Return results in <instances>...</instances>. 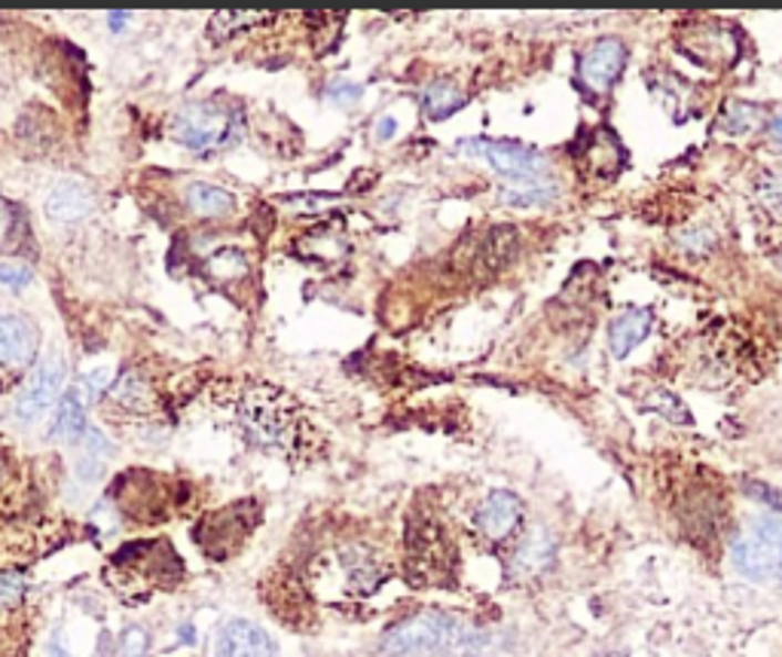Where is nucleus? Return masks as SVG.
<instances>
[{
  "mask_svg": "<svg viewBox=\"0 0 782 657\" xmlns=\"http://www.w3.org/2000/svg\"><path fill=\"white\" fill-rule=\"evenodd\" d=\"M107 453H111V446L104 441L102 431L86 429V434H83V453H80V478L83 481H95Z\"/></svg>",
  "mask_w": 782,
  "mask_h": 657,
  "instance_id": "22",
  "label": "nucleus"
},
{
  "mask_svg": "<svg viewBox=\"0 0 782 657\" xmlns=\"http://www.w3.org/2000/svg\"><path fill=\"white\" fill-rule=\"evenodd\" d=\"M260 523V507L251 502H241L236 507H224L212 517L205 520L203 530H199V544L205 547V554L224 556L236 554V547H241V542L251 535V530Z\"/></svg>",
  "mask_w": 782,
  "mask_h": 657,
  "instance_id": "5",
  "label": "nucleus"
},
{
  "mask_svg": "<svg viewBox=\"0 0 782 657\" xmlns=\"http://www.w3.org/2000/svg\"><path fill=\"white\" fill-rule=\"evenodd\" d=\"M147 648H151V639L141 627H128L123 633V657H147Z\"/></svg>",
  "mask_w": 782,
  "mask_h": 657,
  "instance_id": "26",
  "label": "nucleus"
},
{
  "mask_svg": "<svg viewBox=\"0 0 782 657\" xmlns=\"http://www.w3.org/2000/svg\"><path fill=\"white\" fill-rule=\"evenodd\" d=\"M40 346L38 325L28 316H0V367L3 370H25L34 365Z\"/></svg>",
  "mask_w": 782,
  "mask_h": 657,
  "instance_id": "9",
  "label": "nucleus"
},
{
  "mask_svg": "<svg viewBox=\"0 0 782 657\" xmlns=\"http://www.w3.org/2000/svg\"><path fill=\"white\" fill-rule=\"evenodd\" d=\"M752 493H755V499H761V502H768V505L782 507V493H770L768 486H752Z\"/></svg>",
  "mask_w": 782,
  "mask_h": 657,
  "instance_id": "28",
  "label": "nucleus"
},
{
  "mask_svg": "<svg viewBox=\"0 0 782 657\" xmlns=\"http://www.w3.org/2000/svg\"><path fill=\"white\" fill-rule=\"evenodd\" d=\"M758 196L768 212L782 217V175H764V181L758 184Z\"/></svg>",
  "mask_w": 782,
  "mask_h": 657,
  "instance_id": "25",
  "label": "nucleus"
},
{
  "mask_svg": "<svg viewBox=\"0 0 782 657\" xmlns=\"http://www.w3.org/2000/svg\"><path fill=\"white\" fill-rule=\"evenodd\" d=\"M465 643V627L441 612H422L416 618L391 627L382 639V651L391 657L438 655Z\"/></svg>",
  "mask_w": 782,
  "mask_h": 657,
  "instance_id": "2",
  "label": "nucleus"
},
{
  "mask_svg": "<svg viewBox=\"0 0 782 657\" xmlns=\"http://www.w3.org/2000/svg\"><path fill=\"white\" fill-rule=\"evenodd\" d=\"M86 434V410H83V398L80 392H68L59 404L55 422H52V438L62 441H76Z\"/></svg>",
  "mask_w": 782,
  "mask_h": 657,
  "instance_id": "18",
  "label": "nucleus"
},
{
  "mask_svg": "<svg viewBox=\"0 0 782 657\" xmlns=\"http://www.w3.org/2000/svg\"><path fill=\"white\" fill-rule=\"evenodd\" d=\"M107 398H111L116 407L128 410V413H151L153 407H156L151 382L144 380L141 373H135V370L123 373V377L114 382V389H107Z\"/></svg>",
  "mask_w": 782,
  "mask_h": 657,
  "instance_id": "14",
  "label": "nucleus"
},
{
  "mask_svg": "<svg viewBox=\"0 0 782 657\" xmlns=\"http://www.w3.org/2000/svg\"><path fill=\"white\" fill-rule=\"evenodd\" d=\"M770 138L776 141V144H782V114L770 123Z\"/></svg>",
  "mask_w": 782,
  "mask_h": 657,
  "instance_id": "31",
  "label": "nucleus"
},
{
  "mask_svg": "<svg viewBox=\"0 0 782 657\" xmlns=\"http://www.w3.org/2000/svg\"><path fill=\"white\" fill-rule=\"evenodd\" d=\"M239 419L254 443H260L264 450L294 453L303 443L306 419L300 417V407L294 404L290 394L278 392L272 386H254L241 398Z\"/></svg>",
  "mask_w": 782,
  "mask_h": 657,
  "instance_id": "1",
  "label": "nucleus"
},
{
  "mask_svg": "<svg viewBox=\"0 0 782 657\" xmlns=\"http://www.w3.org/2000/svg\"><path fill=\"white\" fill-rule=\"evenodd\" d=\"M330 95H333V99H358V95H361V89L358 86H333L330 89Z\"/></svg>",
  "mask_w": 782,
  "mask_h": 657,
  "instance_id": "29",
  "label": "nucleus"
},
{
  "mask_svg": "<svg viewBox=\"0 0 782 657\" xmlns=\"http://www.w3.org/2000/svg\"><path fill=\"white\" fill-rule=\"evenodd\" d=\"M551 560H554V542L547 538L544 530H535L514 556V572L517 575H538V572L551 566Z\"/></svg>",
  "mask_w": 782,
  "mask_h": 657,
  "instance_id": "17",
  "label": "nucleus"
},
{
  "mask_svg": "<svg viewBox=\"0 0 782 657\" xmlns=\"http://www.w3.org/2000/svg\"><path fill=\"white\" fill-rule=\"evenodd\" d=\"M624 165V151L615 135H608L606 129H599L590 144H587V168L599 177L618 175Z\"/></svg>",
  "mask_w": 782,
  "mask_h": 657,
  "instance_id": "16",
  "label": "nucleus"
},
{
  "mask_svg": "<svg viewBox=\"0 0 782 657\" xmlns=\"http://www.w3.org/2000/svg\"><path fill=\"white\" fill-rule=\"evenodd\" d=\"M128 22V13H111L107 16V25L111 28H123Z\"/></svg>",
  "mask_w": 782,
  "mask_h": 657,
  "instance_id": "32",
  "label": "nucleus"
},
{
  "mask_svg": "<svg viewBox=\"0 0 782 657\" xmlns=\"http://www.w3.org/2000/svg\"><path fill=\"white\" fill-rule=\"evenodd\" d=\"M43 208H47V217L55 224H74V220H83L95 208V203H92V193L83 184L62 181V184L52 187Z\"/></svg>",
  "mask_w": 782,
  "mask_h": 657,
  "instance_id": "12",
  "label": "nucleus"
},
{
  "mask_svg": "<svg viewBox=\"0 0 782 657\" xmlns=\"http://www.w3.org/2000/svg\"><path fill=\"white\" fill-rule=\"evenodd\" d=\"M379 138H382V141H385V138H391V135H394V129H398V123H394V116H385V120H382V123H379Z\"/></svg>",
  "mask_w": 782,
  "mask_h": 657,
  "instance_id": "30",
  "label": "nucleus"
},
{
  "mask_svg": "<svg viewBox=\"0 0 782 657\" xmlns=\"http://www.w3.org/2000/svg\"><path fill=\"white\" fill-rule=\"evenodd\" d=\"M241 120L239 114H233L227 107L217 104L196 102L187 104L181 114L175 116V138L196 153H215L229 147L233 141L239 138Z\"/></svg>",
  "mask_w": 782,
  "mask_h": 657,
  "instance_id": "3",
  "label": "nucleus"
},
{
  "mask_svg": "<svg viewBox=\"0 0 782 657\" xmlns=\"http://www.w3.org/2000/svg\"><path fill=\"white\" fill-rule=\"evenodd\" d=\"M276 16L272 13H245V10H220V13L212 16V22H208V28H212V38L217 40V43H224V40H229L233 34H239V31H251V28L264 25V22H272Z\"/></svg>",
  "mask_w": 782,
  "mask_h": 657,
  "instance_id": "19",
  "label": "nucleus"
},
{
  "mask_svg": "<svg viewBox=\"0 0 782 657\" xmlns=\"http://www.w3.org/2000/svg\"><path fill=\"white\" fill-rule=\"evenodd\" d=\"M217 657H278L276 643L251 620H229L217 633Z\"/></svg>",
  "mask_w": 782,
  "mask_h": 657,
  "instance_id": "11",
  "label": "nucleus"
},
{
  "mask_svg": "<svg viewBox=\"0 0 782 657\" xmlns=\"http://www.w3.org/2000/svg\"><path fill=\"white\" fill-rule=\"evenodd\" d=\"M465 104V95L450 83V80H441L425 92V114L431 120H446L450 114H455L459 107Z\"/></svg>",
  "mask_w": 782,
  "mask_h": 657,
  "instance_id": "21",
  "label": "nucleus"
},
{
  "mask_svg": "<svg viewBox=\"0 0 782 657\" xmlns=\"http://www.w3.org/2000/svg\"><path fill=\"white\" fill-rule=\"evenodd\" d=\"M208 269H212L217 278H233L248 273V260H245V254L236 251V248H224V251H217L215 257L208 260Z\"/></svg>",
  "mask_w": 782,
  "mask_h": 657,
  "instance_id": "23",
  "label": "nucleus"
},
{
  "mask_svg": "<svg viewBox=\"0 0 782 657\" xmlns=\"http://www.w3.org/2000/svg\"><path fill=\"white\" fill-rule=\"evenodd\" d=\"M627 64V47L618 38H603L590 43L578 62L580 83L594 92H608Z\"/></svg>",
  "mask_w": 782,
  "mask_h": 657,
  "instance_id": "8",
  "label": "nucleus"
},
{
  "mask_svg": "<svg viewBox=\"0 0 782 657\" xmlns=\"http://www.w3.org/2000/svg\"><path fill=\"white\" fill-rule=\"evenodd\" d=\"M648 333H651V312L648 309H627L624 316L611 321L608 346L618 358H627Z\"/></svg>",
  "mask_w": 782,
  "mask_h": 657,
  "instance_id": "13",
  "label": "nucleus"
},
{
  "mask_svg": "<svg viewBox=\"0 0 782 657\" xmlns=\"http://www.w3.org/2000/svg\"><path fill=\"white\" fill-rule=\"evenodd\" d=\"M733 563L745 578L768 582L782 572V520H755L733 542Z\"/></svg>",
  "mask_w": 782,
  "mask_h": 657,
  "instance_id": "4",
  "label": "nucleus"
},
{
  "mask_svg": "<svg viewBox=\"0 0 782 657\" xmlns=\"http://www.w3.org/2000/svg\"><path fill=\"white\" fill-rule=\"evenodd\" d=\"M68 380V361L62 352H50L34 370V377L28 382V389L16 404V413L22 422H40L52 410V404L59 401V394Z\"/></svg>",
  "mask_w": 782,
  "mask_h": 657,
  "instance_id": "7",
  "label": "nucleus"
},
{
  "mask_svg": "<svg viewBox=\"0 0 782 657\" xmlns=\"http://www.w3.org/2000/svg\"><path fill=\"white\" fill-rule=\"evenodd\" d=\"M31 278H34V269L28 264H22V260H0V285H3V288L19 291V288L31 285Z\"/></svg>",
  "mask_w": 782,
  "mask_h": 657,
  "instance_id": "24",
  "label": "nucleus"
},
{
  "mask_svg": "<svg viewBox=\"0 0 782 657\" xmlns=\"http://www.w3.org/2000/svg\"><path fill=\"white\" fill-rule=\"evenodd\" d=\"M780 578H782V572H780Z\"/></svg>",
  "mask_w": 782,
  "mask_h": 657,
  "instance_id": "33",
  "label": "nucleus"
},
{
  "mask_svg": "<svg viewBox=\"0 0 782 657\" xmlns=\"http://www.w3.org/2000/svg\"><path fill=\"white\" fill-rule=\"evenodd\" d=\"M19 596H22V582L19 578H0V603L3 606H16L19 603Z\"/></svg>",
  "mask_w": 782,
  "mask_h": 657,
  "instance_id": "27",
  "label": "nucleus"
},
{
  "mask_svg": "<svg viewBox=\"0 0 782 657\" xmlns=\"http://www.w3.org/2000/svg\"><path fill=\"white\" fill-rule=\"evenodd\" d=\"M556 193V187L544 175H529L511 181L505 191H502V203L507 205H535L547 203Z\"/></svg>",
  "mask_w": 782,
  "mask_h": 657,
  "instance_id": "20",
  "label": "nucleus"
},
{
  "mask_svg": "<svg viewBox=\"0 0 782 657\" xmlns=\"http://www.w3.org/2000/svg\"><path fill=\"white\" fill-rule=\"evenodd\" d=\"M459 151L467 156H477L493 165L498 175H505L507 181H517V177L542 175L547 163L538 151L514 144V141H490V138H465L459 141Z\"/></svg>",
  "mask_w": 782,
  "mask_h": 657,
  "instance_id": "6",
  "label": "nucleus"
},
{
  "mask_svg": "<svg viewBox=\"0 0 782 657\" xmlns=\"http://www.w3.org/2000/svg\"><path fill=\"white\" fill-rule=\"evenodd\" d=\"M519 517H523V505H519L517 495L507 493V490H495L477 507V530L490 542H505L519 526Z\"/></svg>",
  "mask_w": 782,
  "mask_h": 657,
  "instance_id": "10",
  "label": "nucleus"
},
{
  "mask_svg": "<svg viewBox=\"0 0 782 657\" xmlns=\"http://www.w3.org/2000/svg\"><path fill=\"white\" fill-rule=\"evenodd\" d=\"M187 205L199 217H227L236 212V196L224 191V187L196 181L187 187Z\"/></svg>",
  "mask_w": 782,
  "mask_h": 657,
  "instance_id": "15",
  "label": "nucleus"
}]
</instances>
